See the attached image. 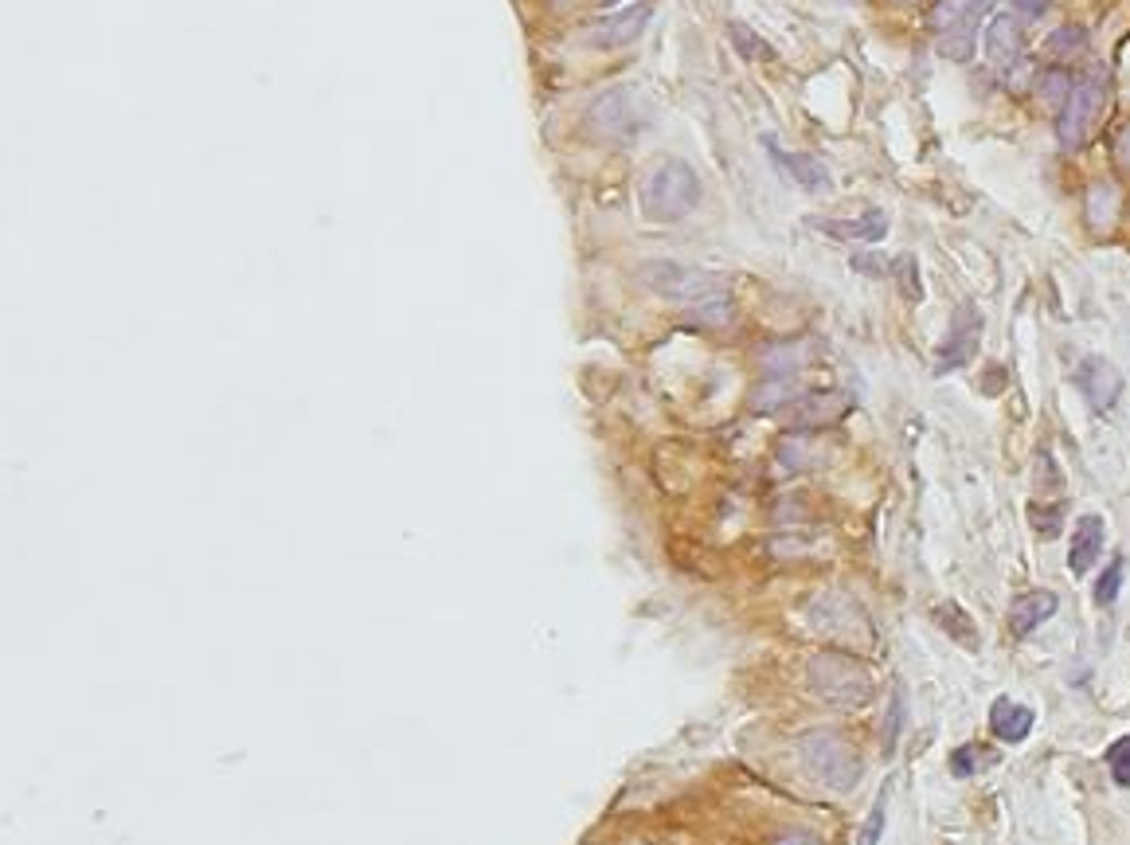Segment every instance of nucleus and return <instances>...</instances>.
Wrapping results in <instances>:
<instances>
[{"instance_id":"nucleus-1","label":"nucleus","mask_w":1130,"mask_h":845,"mask_svg":"<svg viewBox=\"0 0 1130 845\" xmlns=\"http://www.w3.org/2000/svg\"><path fill=\"white\" fill-rule=\"evenodd\" d=\"M638 204H642L646 220H653V224H676V220H685L701 204V177L685 161H661L642 181Z\"/></svg>"},{"instance_id":"nucleus-2","label":"nucleus","mask_w":1130,"mask_h":845,"mask_svg":"<svg viewBox=\"0 0 1130 845\" xmlns=\"http://www.w3.org/2000/svg\"><path fill=\"white\" fill-rule=\"evenodd\" d=\"M806 677H810V689L833 708H861L873 700V677L849 654H833V650L813 654Z\"/></svg>"},{"instance_id":"nucleus-3","label":"nucleus","mask_w":1130,"mask_h":845,"mask_svg":"<svg viewBox=\"0 0 1130 845\" xmlns=\"http://www.w3.org/2000/svg\"><path fill=\"white\" fill-rule=\"evenodd\" d=\"M798 756H802L806 771H810L818 783H825L830 791H853L865 776V763L856 756V748L849 740H841L838 732H806L798 740Z\"/></svg>"},{"instance_id":"nucleus-4","label":"nucleus","mask_w":1130,"mask_h":845,"mask_svg":"<svg viewBox=\"0 0 1130 845\" xmlns=\"http://www.w3.org/2000/svg\"><path fill=\"white\" fill-rule=\"evenodd\" d=\"M1107 106V75L1104 71H1088L1072 83L1068 103L1060 106V118H1056V138L1064 149H1079L1088 146V138L1096 133L1099 118H1104Z\"/></svg>"},{"instance_id":"nucleus-5","label":"nucleus","mask_w":1130,"mask_h":845,"mask_svg":"<svg viewBox=\"0 0 1130 845\" xmlns=\"http://www.w3.org/2000/svg\"><path fill=\"white\" fill-rule=\"evenodd\" d=\"M638 282L646 290H653L658 298H669V302H701L708 293H719V282L712 275L696 267H685V263H673V259H650L638 267Z\"/></svg>"},{"instance_id":"nucleus-6","label":"nucleus","mask_w":1130,"mask_h":845,"mask_svg":"<svg viewBox=\"0 0 1130 845\" xmlns=\"http://www.w3.org/2000/svg\"><path fill=\"white\" fill-rule=\"evenodd\" d=\"M982 310L974 302H962L955 310L951 325H947V336H942L939 356H935V376H947V372H959L974 361L978 345H982Z\"/></svg>"},{"instance_id":"nucleus-7","label":"nucleus","mask_w":1130,"mask_h":845,"mask_svg":"<svg viewBox=\"0 0 1130 845\" xmlns=\"http://www.w3.org/2000/svg\"><path fill=\"white\" fill-rule=\"evenodd\" d=\"M638 110H635V90L630 87H615L607 95H599L587 110V133L599 141H622L638 130Z\"/></svg>"},{"instance_id":"nucleus-8","label":"nucleus","mask_w":1130,"mask_h":845,"mask_svg":"<svg viewBox=\"0 0 1130 845\" xmlns=\"http://www.w3.org/2000/svg\"><path fill=\"white\" fill-rule=\"evenodd\" d=\"M650 20H653V4L650 0H638V4H626L622 12H610V17H603L595 28H587V44L591 47H603V52H615V47H630L638 40V35L650 28Z\"/></svg>"},{"instance_id":"nucleus-9","label":"nucleus","mask_w":1130,"mask_h":845,"mask_svg":"<svg viewBox=\"0 0 1130 845\" xmlns=\"http://www.w3.org/2000/svg\"><path fill=\"white\" fill-rule=\"evenodd\" d=\"M1072 384L1096 411H1111L1122 396V372L1107 356H1084L1079 368L1072 372Z\"/></svg>"},{"instance_id":"nucleus-10","label":"nucleus","mask_w":1130,"mask_h":845,"mask_svg":"<svg viewBox=\"0 0 1130 845\" xmlns=\"http://www.w3.org/2000/svg\"><path fill=\"white\" fill-rule=\"evenodd\" d=\"M767 153H771L775 169H779V173L787 177L790 184H798L802 192H813V196H818V192H830L833 189L830 164L818 161V157L795 153V149H779V141H775V138H767Z\"/></svg>"},{"instance_id":"nucleus-11","label":"nucleus","mask_w":1130,"mask_h":845,"mask_svg":"<svg viewBox=\"0 0 1130 845\" xmlns=\"http://www.w3.org/2000/svg\"><path fill=\"white\" fill-rule=\"evenodd\" d=\"M1056 611H1060L1056 591H1045V587H1041V591H1025V596H1017L1010 607V634L1013 639H1025L1041 622L1053 619Z\"/></svg>"},{"instance_id":"nucleus-12","label":"nucleus","mask_w":1130,"mask_h":845,"mask_svg":"<svg viewBox=\"0 0 1130 845\" xmlns=\"http://www.w3.org/2000/svg\"><path fill=\"white\" fill-rule=\"evenodd\" d=\"M1104 536H1107L1104 517H1096V513H1088V517L1076 521V528H1072V544H1068V568L1076 571V576H1088L1091 564L1099 560V553H1104Z\"/></svg>"},{"instance_id":"nucleus-13","label":"nucleus","mask_w":1130,"mask_h":845,"mask_svg":"<svg viewBox=\"0 0 1130 845\" xmlns=\"http://www.w3.org/2000/svg\"><path fill=\"white\" fill-rule=\"evenodd\" d=\"M1021 47H1025V32H1021L1017 17H993L985 28V55H990L993 67L1010 71L1021 60Z\"/></svg>"},{"instance_id":"nucleus-14","label":"nucleus","mask_w":1130,"mask_h":845,"mask_svg":"<svg viewBox=\"0 0 1130 845\" xmlns=\"http://www.w3.org/2000/svg\"><path fill=\"white\" fill-rule=\"evenodd\" d=\"M1033 725H1036V713H1033L1028 705H1021V700L998 697V700L990 705V732L998 736V740H1005V744L1028 740Z\"/></svg>"},{"instance_id":"nucleus-15","label":"nucleus","mask_w":1130,"mask_h":845,"mask_svg":"<svg viewBox=\"0 0 1130 845\" xmlns=\"http://www.w3.org/2000/svg\"><path fill=\"white\" fill-rule=\"evenodd\" d=\"M813 227L845 243H881L888 235V216H884L881 207H868L865 216L856 220H813Z\"/></svg>"},{"instance_id":"nucleus-16","label":"nucleus","mask_w":1130,"mask_h":845,"mask_svg":"<svg viewBox=\"0 0 1130 845\" xmlns=\"http://www.w3.org/2000/svg\"><path fill=\"white\" fill-rule=\"evenodd\" d=\"M845 411H849L845 396H838V392H822V396L795 399V404H790V422L813 431V427H830V422H838Z\"/></svg>"},{"instance_id":"nucleus-17","label":"nucleus","mask_w":1130,"mask_h":845,"mask_svg":"<svg viewBox=\"0 0 1130 845\" xmlns=\"http://www.w3.org/2000/svg\"><path fill=\"white\" fill-rule=\"evenodd\" d=\"M1084 207H1088V224L1096 232H1111L1115 216H1119V189L1111 181H1096L1088 189V204Z\"/></svg>"},{"instance_id":"nucleus-18","label":"nucleus","mask_w":1130,"mask_h":845,"mask_svg":"<svg viewBox=\"0 0 1130 845\" xmlns=\"http://www.w3.org/2000/svg\"><path fill=\"white\" fill-rule=\"evenodd\" d=\"M935 622H939L947 634H951L959 646H967V650H978V627H974V619H970L967 611H962L955 599H942L939 607H935Z\"/></svg>"},{"instance_id":"nucleus-19","label":"nucleus","mask_w":1130,"mask_h":845,"mask_svg":"<svg viewBox=\"0 0 1130 845\" xmlns=\"http://www.w3.org/2000/svg\"><path fill=\"white\" fill-rule=\"evenodd\" d=\"M795 399H802L798 379L795 376H771V379H763V388H755L751 407L763 415H771V411H779V407L795 404Z\"/></svg>"},{"instance_id":"nucleus-20","label":"nucleus","mask_w":1130,"mask_h":845,"mask_svg":"<svg viewBox=\"0 0 1130 845\" xmlns=\"http://www.w3.org/2000/svg\"><path fill=\"white\" fill-rule=\"evenodd\" d=\"M974 35H978V20H962V24L947 28V32L939 35V52L959 63L970 60V55H974Z\"/></svg>"},{"instance_id":"nucleus-21","label":"nucleus","mask_w":1130,"mask_h":845,"mask_svg":"<svg viewBox=\"0 0 1130 845\" xmlns=\"http://www.w3.org/2000/svg\"><path fill=\"white\" fill-rule=\"evenodd\" d=\"M1084 47H1088V32H1084L1079 24L1056 28V32L1045 40V52L1053 55V60H1068V55H1079Z\"/></svg>"},{"instance_id":"nucleus-22","label":"nucleus","mask_w":1130,"mask_h":845,"mask_svg":"<svg viewBox=\"0 0 1130 845\" xmlns=\"http://www.w3.org/2000/svg\"><path fill=\"white\" fill-rule=\"evenodd\" d=\"M990 763H993V751L982 748V744H962V748L951 751V771L959 779L978 776V771H985Z\"/></svg>"},{"instance_id":"nucleus-23","label":"nucleus","mask_w":1130,"mask_h":845,"mask_svg":"<svg viewBox=\"0 0 1130 845\" xmlns=\"http://www.w3.org/2000/svg\"><path fill=\"white\" fill-rule=\"evenodd\" d=\"M728 35H732V44H736V52L744 55V60H775L771 44H767L763 35H755L751 28L744 24V20H732Z\"/></svg>"},{"instance_id":"nucleus-24","label":"nucleus","mask_w":1130,"mask_h":845,"mask_svg":"<svg viewBox=\"0 0 1130 845\" xmlns=\"http://www.w3.org/2000/svg\"><path fill=\"white\" fill-rule=\"evenodd\" d=\"M1122 576H1127V564H1122V556H1115V560L1107 564V568L1099 571V579H1096V603L1099 607H1111L1115 599H1119Z\"/></svg>"},{"instance_id":"nucleus-25","label":"nucleus","mask_w":1130,"mask_h":845,"mask_svg":"<svg viewBox=\"0 0 1130 845\" xmlns=\"http://www.w3.org/2000/svg\"><path fill=\"white\" fill-rule=\"evenodd\" d=\"M1072 83H1076V78L1064 67H1048L1045 75H1041V98H1045L1048 106H1064L1072 95Z\"/></svg>"},{"instance_id":"nucleus-26","label":"nucleus","mask_w":1130,"mask_h":845,"mask_svg":"<svg viewBox=\"0 0 1130 845\" xmlns=\"http://www.w3.org/2000/svg\"><path fill=\"white\" fill-rule=\"evenodd\" d=\"M1028 521H1033L1036 536H1045V541H1053V536H1060V525H1064V505H1060V501H1056V505H1033V513H1028Z\"/></svg>"},{"instance_id":"nucleus-27","label":"nucleus","mask_w":1130,"mask_h":845,"mask_svg":"<svg viewBox=\"0 0 1130 845\" xmlns=\"http://www.w3.org/2000/svg\"><path fill=\"white\" fill-rule=\"evenodd\" d=\"M1107 768H1111L1115 783L1130 791V736H1122V740H1115L1111 748H1107Z\"/></svg>"},{"instance_id":"nucleus-28","label":"nucleus","mask_w":1130,"mask_h":845,"mask_svg":"<svg viewBox=\"0 0 1130 845\" xmlns=\"http://www.w3.org/2000/svg\"><path fill=\"white\" fill-rule=\"evenodd\" d=\"M892 270H896V278H899V290H904V298H912V302H919V298H924V290H919V267H916V259H912V255H899V259L892 263Z\"/></svg>"},{"instance_id":"nucleus-29","label":"nucleus","mask_w":1130,"mask_h":845,"mask_svg":"<svg viewBox=\"0 0 1130 845\" xmlns=\"http://www.w3.org/2000/svg\"><path fill=\"white\" fill-rule=\"evenodd\" d=\"M899 728H904V689L896 685V693H892V705H888V716H884V751L896 748Z\"/></svg>"},{"instance_id":"nucleus-30","label":"nucleus","mask_w":1130,"mask_h":845,"mask_svg":"<svg viewBox=\"0 0 1130 845\" xmlns=\"http://www.w3.org/2000/svg\"><path fill=\"white\" fill-rule=\"evenodd\" d=\"M884 814H888V794H881V799L873 802V811H868L865 826H861V842H856V845H881Z\"/></svg>"},{"instance_id":"nucleus-31","label":"nucleus","mask_w":1130,"mask_h":845,"mask_svg":"<svg viewBox=\"0 0 1130 845\" xmlns=\"http://www.w3.org/2000/svg\"><path fill=\"white\" fill-rule=\"evenodd\" d=\"M1115 161H1119L1122 173H1130V126H1122L1119 138H1115Z\"/></svg>"},{"instance_id":"nucleus-32","label":"nucleus","mask_w":1130,"mask_h":845,"mask_svg":"<svg viewBox=\"0 0 1130 845\" xmlns=\"http://www.w3.org/2000/svg\"><path fill=\"white\" fill-rule=\"evenodd\" d=\"M771 845H822L813 834H806V830H787V834H779Z\"/></svg>"},{"instance_id":"nucleus-33","label":"nucleus","mask_w":1130,"mask_h":845,"mask_svg":"<svg viewBox=\"0 0 1130 845\" xmlns=\"http://www.w3.org/2000/svg\"><path fill=\"white\" fill-rule=\"evenodd\" d=\"M853 267H856V270H868V275H873V278L888 275V263H884V259H868V255H856V259H853Z\"/></svg>"},{"instance_id":"nucleus-34","label":"nucleus","mask_w":1130,"mask_h":845,"mask_svg":"<svg viewBox=\"0 0 1130 845\" xmlns=\"http://www.w3.org/2000/svg\"><path fill=\"white\" fill-rule=\"evenodd\" d=\"M1010 4L1021 12V17H1041V12H1045L1053 0H1010Z\"/></svg>"},{"instance_id":"nucleus-35","label":"nucleus","mask_w":1130,"mask_h":845,"mask_svg":"<svg viewBox=\"0 0 1130 845\" xmlns=\"http://www.w3.org/2000/svg\"><path fill=\"white\" fill-rule=\"evenodd\" d=\"M603 4H607V9H615V4H622V0H603Z\"/></svg>"},{"instance_id":"nucleus-36","label":"nucleus","mask_w":1130,"mask_h":845,"mask_svg":"<svg viewBox=\"0 0 1130 845\" xmlns=\"http://www.w3.org/2000/svg\"><path fill=\"white\" fill-rule=\"evenodd\" d=\"M899 4H908V0H899Z\"/></svg>"}]
</instances>
